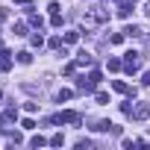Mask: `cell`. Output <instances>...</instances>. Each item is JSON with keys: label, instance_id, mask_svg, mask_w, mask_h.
<instances>
[{"label": "cell", "instance_id": "1", "mask_svg": "<svg viewBox=\"0 0 150 150\" xmlns=\"http://www.w3.org/2000/svg\"><path fill=\"white\" fill-rule=\"evenodd\" d=\"M109 21V12L103 9V6H91V9H86V15H83V27L86 30H97L100 24H106Z\"/></svg>", "mask_w": 150, "mask_h": 150}, {"label": "cell", "instance_id": "2", "mask_svg": "<svg viewBox=\"0 0 150 150\" xmlns=\"http://www.w3.org/2000/svg\"><path fill=\"white\" fill-rule=\"evenodd\" d=\"M138 68H141V53L138 50H127L124 53V71L127 74H135Z\"/></svg>", "mask_w": 150, "mask_h": 150}, {"label": "cell", "instance_id": "3", "mask_svg": "<svg viewBox=\"0 0 150 150\" xmlns=\"http://www.w3.org/2000/svg\"><path fill=\"white\" fill-rule=\"evenodd\" d=\"M132 118L135 121H147L150 118V103H135L132 106Z\"/></svg>", "mask_w": 150, "mask_h": 150}, {"label": "cell", "instance_id": "4", "mask_svg": "<svg viewBox=\"0 0 150 150\" xmlns=\"http://www.w3.org/2000/svg\"><path fill=\"white\" fill-rule=\"evenodd\" d=\"M77 88H80V91H94V88H97V83H94L91 77H88V80H86V77H80V80H77Z\"/></svg>", "mask_w": 150, "mask_h": 150}, {"label": "cell", "instance_id": "5", "mask_svg": "<svg viewBox=\"0 0 150 150\" xmlns=\"http://www.w3.org/2000/svg\"><path fill=\"white\" fill-rule=\"evenodd\" d=\"M59 124H80V115L68 109V112H62V115H59Z\"/></svg>", "mask_w": 150, "mask_h": 150}, {"label": "cell", "instance_id": "6", "mask_svg": "<svg viewBox=\"0 0 150 150\" xmlns=\"http://www.w3.org/2000/svg\"><path fill=\"white\" fill-rule=\"evenodd\" d=\"M112 88H115V91H121V94L135 97V88H129V86H127V83H121V80H115V83H112Z\"/></svg>", "mask_w": 150, "mask_h": 150}, {"label": "cell", "instance_id": "7", "mask_svg": "<svg viewBox=\"0 0 150 150\" xmlns=\"http://www.w3.org/2000/svg\"><path fill=\"white\" fill-rule=\"evenodd\" d=\"M124 35H127V38H141V35H144V30H141V27H135V24H129V27L124 30Z\"/></svg>", "mask_w": 150, "mask_h": 150}, {"label": "cell", "instance_id": "8", "mask_svg": "<svg viewBox=\"0 0 150 150\" xmlns=\"http://www.w3.org/2000/svg\"><path fill=\"white\" fill-rule=\"evenodd\" d=\"M91 129H94V132H112V129H115V124H112V121H97Z\"/></svg>", "mask_w": 150, "mask_h": 150}, {"label": "cell", "instance_id": "9", "mask_svg": "<svg viewBox=\"0 0 150 150\" xmlns=\"http://www.w3.org/2000/svg\"><path fill=\"white\" fill-rule=\"evenodd\" d=\"M9 56H12L9 50H0V71H9V68H12V59H9Z\"/></svg>", "mask_w": 150, "mask_h": 150}, {"label": "cell", "instance_id": "10", "mask_svg": "<svg viewBox=\"0 0 150 150\" xmlns=\"http://www.w3.org/2000/svg\"><path fill=\"white\" fill-rule=\"evenodd\" d=\"M118 15H121V18H129V15H132V3H129V0H127V3H121Z\"/></svg>", "mask_w": 150, "mask_h": 150}, {"label": "cell", "instance_id": "11", "mask_svg": "<svg viewBox=\"0 0 150 150\" xmlns=\"http://www.w3.org/2000/svg\"><path fill=\"white\" fill-rule=\"evenodd\" d=\"M91 62H94V59H91V53H86V50H83V53H77V65H91Z\"/></svg>", "mask_w": 150, "mask_h": 150}, {"label": "cell", "instance_id": "12", "mask_svg": "<svg viewBox=\"0 0 150 150\" xmlns=\"http://www.w3.org/2000/svg\"><path fill=\"white\" fill-rule=\"evenodd\" d=\"M18 62H21V65H30V62H33V53H30V50H21V53H18Z\"/></svg>", "mask_w": 150, "mask_h": 150}, {"label": "cell", "instance_id": "13", "mask_svg": "<svg viewBox=\"0 0 150 150\" xmlns=\"http://www.w3.org/2000/svg\"><path fill=\"white\" fill-rule=\"evenodd\" d=\"M77 38H80V33H74V30L62 35V41H65V44H74V41H77Z\"/></svg>", "mask_w": 150, "mask_h": 150}, {"label": "cell", "instance_id": "14", "mask_svg": "<svg viewBox=\"0 0 150 150\" xmlns=\"http://www.w3.org/2000/svg\"><path fill=\"white\" fill-rule=\"evenodd\" d=\"M12 33H15L18 38H24V35H27V24H15V27H12Z\"/></svg>", "mask_w": 150, "mask_h": 150}, {"label": "cell", "instance_id": "15", "mask_svg": "<svg viewBox=\"0 0 150 150\" xmlns=\"http://www.w3.org/2000/svg\"><path fill=\"white\" fill-rule=\"evenodd\" d=\"M15 118H18V112H15V109H6V112H3V124H12Z\"/></svg>", "mask_w": 150, "mask_h": 150}, {"label": "cell", "instance_id": "16", "mask_svg": "<svg viewBox=\"0 0 150 150\" xmlns=\"http://www.w3.org/2000/svg\"><path fill=\"white\" fill-rule=\"evenodd\" d=\"M30 144H33V147H44V144H47V138H44V135H33V138H30Z\"/></svg>", "mask_w": 150, "mask_h": 150}, {"label": "cell", "instance_id": "17", "mask_svg": "<svg viewBox=\"0 0 150 150\" xmlns=\"http://www.w3.org/2000/svg\"><path fill=\"white\" fill-rule=\"evenodd\" d=\"M71 94H74V91H71V88H62V91H59V94H56V100H59V103H62V100H71Z\"/></svg>", "mask_w": 150, "mask_h": 150}, {"label": "cell", "instance_id": "18", "mask_svg": "<svg viewBox=\"0 0 150 150\" xmlns=\"http://www.w3.org/2000/svg\"><path fill=\"white\" fill-rule=\"evenodd\" d=\"M94 100H97L100 106H106V103H109V94H106V91H97V94H94Z\"/></svg>", "mask_w": 150, "mask_h": 150}, {"label": "cell", "instance_id": "19", "mask_svg": "<svg viewBox=\"0 0 150 150\" xmlns=\"http://www.w3.org/2000/svg\"><path fill=\"white\" fill-rule=\"evenodd\" d=\"M30 24H33V27H38V30H41V24H44V21H41V15H35V12H33V15H30Z\"/></svg>", "mask_w": 150, "mask_h": 150}, {"label": "cell", "instance_id": "20", "mask_svg": "<svg viewBox=\"0 0 150 150\" xmlns=\"http://www.w3.org/2000/svg\"><path fill=\"white\" fill-rule=\"evenodd\" d=\"M121 68H124L121 59H109V71H121Z\"/></svg>", "mask_w": 150, "mask_h": 150}, {"label": "cell", "instance_id": "21", "mask_svg": "<svg viewBox=\"0 0 150 150\" xmlns=\"http://www.w3.org/2000/svg\"><path fill=\"white\" fill-rule=\"evenodd\" d=\"M50 144H53V147H62V144H65V138H62V132H56V135L50 138Z\"/></svg>", "mask_w": 150, "mask_h": 150}, {"label": "cell", "instance_id": "22", "mask_svg": "<svg viewBox=\"0 0 150 150\" xmlns=\"http://www.w3.org/2000/svg\"><path fill=\"white\" fill-rule=\"evenodd\" d=\"M124 38H127V35H124V33H112V38H109V41H112V44H121V41H124Z\"/></svg>", "mask_w": 150, "mask_h": 150}, {"label": "cell", "instance_id": "23", "mask_svg": "<svg viewBox=\"0 0 150 150\" xmlns=\"http://www.w3.org/2000/svg\"><path fill=\"white\" fill-rule=\"evenodd\" d=\"M30 44H33V47H41V44H44V38H41V35H38V33H35V35H33V38H30Z\"/></svg>", "mask_w": 150, "mask_h": 150}, {"label": "cell", "instance_id": "24", "mask_svg": "<svg viewBox=\"0 0 150 150\" xmlns=\"http://www.w3.org/2000/svg\"><path fill=\"white\" fill-rule=\"evenodd\" d=\"M50 24H53V27H59V24H62V15H59V12H53V15H50Z\"/></svg>", "mask_w": 150, "mask_h": 150}, {"label": "cell", "instance_id": "25", "mask_svg": "<svg viewBox=\"0 0 150 150\" xmlns=\"http://www.w3.org/2000/svg\"><path fill=\"white\" fill-rule=\"evenodd\" d=\"M21 127H24V129H33V127H35V121H33V118H24V121H21Z\"/></svg>", "mask_w": 150, "mask_h": 150}, {"label": "cell", "instance_id": "26", "mask_svg": "<svg viewBox=\"0 0 150 150\" xmlns=\"http://www.w3.org/2000/svg\"><path fill=\"white\" fill-rule=\"evenodd\" d=\"M77 147H80V150H88V147H91V141H88V138H80V141H77Z\"/></svg>", "mask_w": 150, "mask_h": 150}, {"label": "cell", "instance_id": "27", "mask_svg": "<svg viewBox=\"0 0 150 150\" xmlns=\"http://www.w3.org/2000/svg\"><path fill=\"white\" fill-rule=\"evenodd\" d=\"M121 112L124 115H132V103H121Z\"/></svg>", "mask_w": 150, "mask_h": 150}, {"label": "cell", "instance_id": "28", "mask_svg": "<svg viewBox=\"0 0 150 150\" xmlns=\"http://www.w3.org/2000/svg\"><path fill=\"white\" fill-rule=\"evenodd\" d=\"M141 86H150V71H144V77H141Z\"/></svg>", "mask_w": 150, "mask_h": 150}, {"label": "cell", "instance_id": "29", "mask_svg": "<svg viewBox=\"0 0 150 150\" xmlns=\"http://www.w3.org/2000/svg\"><path fill=\"white\" fill-rule=\"evenodd\" d=\"M144 12H147V18H150V0H147V9H144Z\"/></svg>", "mask_w": 150, "mask_h": 150}, {"label": "cell", "instance_id": "30", "mask_svg": "<svg viewBox=\"0 0 150 150\" xmlns=\"http://www.w3.org/2000/svg\"><path fill=\"white\" fill-rule=\"evenodd\" d=\"M115 3H121V0H115Z\"/></svg>", "mask_w": 150, "mask_h": 150}, {"label": "cell", "instance_id": "31", "mask_svg": "<svg viewBox=\"0 0 150 150\" xmlns=\"http://www.w3.org/2000/svg\"><path fill=\"white\" fill-rule=\"evenodd\" d=\"M147 44H150V38H147Z\"/></svg>", "mask_w": 150, "mask_h": 150}]
</instances>
